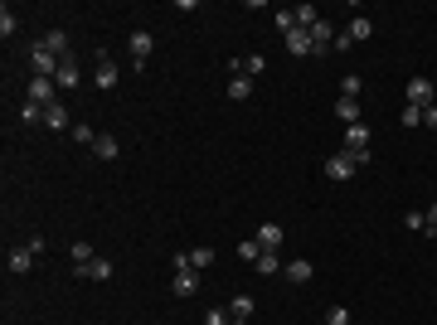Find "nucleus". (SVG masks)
Listing matches in <instances>:
<instances>
[{
	"label": "nucleus",
	"mask_w": 437,
	"mask_h": 325,
	"mask_svg": "<svg viewBox=\"0 0 437 325\" xmlns=\"http://www.w3.org/2000/svg\"><path fill=\"white\" fill-rule=\"evenodd\" d=\"M369 136H374V131H369L364 122L345 127V146H340V151H350V155H355V166H369Z\"/></svg>",
	"instance_id": "nucleus-1"
},
{
	"label": "nucleus",
	"mask_w": 437,
	"mask_h": 325,
	"mask_svg": "<svg viewBox=\"0 0 437 325\" xmlns=\"http://www.w3.org/2000/svg\"><path fill=\"white\" fill-rule=\"evenodd\" d=\"M59 64H64V59H59V53H49L44 39L29 49V68H34V78H53V73H59Z\"/></svg>",
	"instance_id": "nucleus-2"
},
{
	"label": "nucleus",
	"mask_w": 437,
	"mask_h": 325,
	"mask_svg": "<svg viewBox=\"0 0 437 325\" xmlns=\"http://www.w3.org/2000/svg\"><path fill=\"white\" fill-rule=\"evenodd\" d=\"M321 170H325V180H336V185H340V180H350V175L360 170V166H355V155H350V151H336V155L325 160Z\"/></svg>",
	"instance_id": "nucleus-3"
},
{
	"label": "nucleus",
	"mask_w": 437,
	"mask_h": 325,
	"mask_svg": "<svg viewBox=\"0 0 437 325\" xmlns=\"http://www.w3.org/2000/svg\"><path fill=\"white\" fill-rule=\"evenodd\" d=\"M117 78H122V68H117V59L112 53H97V68H92V83L107 92V88H117Z\"/></svg>",
	"instance_id": "nucleus-4"
},
{
	"label": "nucleus",
	"mask_w": 437,
	"mask_h": 325,
	"mask_svg": "<svg viewBox=\"0 0 437 325\" xmlns=\"http://www.w3.org/2000/svg\"><path fill=\"white\" fill-rule=\"evenodd\" d=\"M432 102H437V88H432V78H413V83H408V107H423V112H427Z\"/></svg>",
	"instance_id": "nucleus-5"
},
{
	"label": "nucleus",
	"mask_w": 437,
	"mask_h": 325,
	"mask_svg": "<svg viewBox=\"0 0 437 325\" xmlns=\"http://www.w3.org/2000/svg\"><path fill=\"white\" fill-rule=\"evenodd\" d=\"M53 92H59V83H53V78H29V92H25V102H39V107H49V102H53Z\"/></svg>",
	"instance_id": "nucleus-6"
},
{
	"label": "nucleus",
	"mask_w": 437,
	"mask_h": 325,
	"mask_svg": "<svg viewBox=\"0 0 437 325\" xmlns=\"http://www.w3.org/2000/svg\"><path fill=\"white\" fill-rule=\"evenodd\" d=\"M44 127H49V131H73L68 107H64V102H49V107H44Z\"/></svg>",
	"instance_id": "nucleus-7"
},
{
	"label": "nucleus",
	"mask_w": 437,
	"mask_h": 325,
	"mask_svg": "<svg viewBox=\"0 0 437 325\" xmlns=\"http://www.w3.org/2000/svg\"><path fill=\"white\" fill-rule=\"evenodd\" d=\"M151 49H155L151 29H136V34H132V64H136V68H146V59H151Z\"/></svg>",
	"instance_id": "nucleus-8"
},
{
	"label": "nucleus",
	"mask_w": 437,
	"mask_h": 325,
	"mask_svg": "<svg viewBox=\"0 0 437 325\" xmlns=\"http://www.w3.org/2000/svg\"><path fill=\"white\" fill-rule=\"evenodd\" d=\"M53 83H59V88H68V92H73V88L83 83V68H78V59H73V53H68V59L59 64V73H53Z\"/></svg>",
	"instance_id": "nucleus-9"
},
{
	"label": "nucleus",
	"mask_w": 437,
	"mask_h": 325,
	"mask_svg": "<svg viewBox=\"0 0 437 325\" xmlns=\"http://www.w3.org/2000/svg\"><path fill=\"white\" fill-rule=\"evenodd\" d=\"M171 291L175 296H195L199 291V272H195V267H180V272L171 277Z\"/></svg>",
	"instance_id": "nucleus-10"
},
{
	"label": "nucleus",
	"mask_w": 437,
	"mask_h": 325,
	"mask_svg": "<svg viewBox=\"0 0 437 325\" xmlns=\"http://www.w3.org/2000/svg\"><path fill=\"white\" fill-rule=\"evenodd\" d=\"M73 272H78L83 282H88V277H92V282H107V277H112V262H107V257H92L88 267H73Z\"/></svg>",
	"instance_id": "nucleus-11"
},
{
	"label": "nucleus",
	"mask_w": 437,
	"mask_h": 325,
	"mask_svg": "<svg viewBox=\"0 0 437 325\" xmlns=\"http://www.w3.org/2000/svg\"><path fill=\"white\" fill-rule=\"evenodd\" d=\"M229 68H234V73H243V78H258V73L267 68V59H262V53H243V59H234Z\"/></svg>",
	"instance_id": "nucleus-12"
},
{
	"label": "nucleus",
	"mask_w": 437,
	"mask_h": 325,
	"mask_svg": "<svg viewBox=\"0 0 437 325\" xmlns=\"http://www.w3.org/2000/svg\"><path fill=\"white\" fill-rule=\"evenodd\" d=\"M311 277H316V267H311L306 257H297V262H287V282H292V287H306Z\"/></svg>",
	"instance_id": "nucleus-13"
},
{
	"label": "nucleus",
	"mask_w": 437,
	"mask_h": 325,
	"mask_svg": "<svg viewBox=\"0 0 437 325\" xmlns=\"http://www.w3.org/2000/svg\"><path fill=\"white\" fill-rule=\"evenodd\" d=\"M5 267H10V277H25L29 267H34V252H29V248H15V252L5 257Z\"/></svg>",
	"instance_id": "nucleus-14"
},
{
	"label": "nucleus",
	"mask_w": 437,
	"mask_h": 325,
	"mask_svg": "<svg viewBox=\"0 0 437 325\" xmlns=\"http://www.w3.org/2000/svg\"><path fill=\"white\" fill-rule=\"evenodd\" d=\"M253 311H258V306H253V296H234V301H229L234 325H248V320H253Z\"/></svg>",
	"instance_id": "nucleus-15"
},
{
	"label": "nucleus",
	"mask_w": 437,
	"mask_h": 325,
	"mask_svg": "<svg viewBox=\"0 0 437 325\" xmlns=\"http://www.w3.org/2000/svg\"><path fill=\"white\" fill-rule=\"evenodd\" d=\"M258 243H262L267 252H277V248H282V224H262V229H258Z\"/></svg>",
	"instance_id": "nucleus-16"
},
{
	"label": "nucleus",
	"mask_w": 437,
	"mask_h": 325,
	"mask_svg": "<svg viewBox=\"0 0 437 325\" xmlns=\"http://www.w3.org/2000/svg\"><path fill=\"white\" fill-rule=\"evenodd\" d=\"M92 151H97V160H117V136H107V131H97V141H92Z\"/></svg>",
	"instance_id": "nucleus-17"
},
{
	"label": "nucleus",
	"mask_w": 437,
	"mask_h": 325,
	"mask_svg": "<svg viewBox=\"0 0 437 325\" xmlns=\"http://www.w3.org/2000/svg\"><path fill=\"white\" fill-rule=\"evenodd\" d=\"M287 49L297 53V59H311V34H306V29H292V34H287Z\"/></svg>",
	"instance_id": "nucleus-18"
},
{
	"label": "nucleus",
	"mask_w": 437,
	"mask_h": 325,
	"mask_svg": "<svg viewBox=\"0 0 437 325\" xmlns=\"http://www.w3.org/2000/svg\"><path fill=\"white\" fill-rule=\"evenodd\" d=\"M292 15H297V29H316V25H321V20H325V15H321V10H316V5H297V10H292Z\"/></svg>",
	"instance_id": "nucleus-19"
},
{
	"label": "nucleus",
	"mask_w": 437,
	"mask_h": 325,
	"mask_svg": "<svg viewBox=\"0 0 437 325\" xmlns=\"http://www.w3.org/2000/svg\"><path fill=\"white\" fill-rule=\"evenodd\" d=\"M229 97H234V102H248V97H253V78L234 73V78H229Z\"/></svg>",
	"instance_id": "nucleus-20"
},
{
	"label": "nucleus",
	"mask_w": 437,
	"mask_h": 325,
	"mask_svg": "<svg viewBox=\"0 0 437 325\" xmlns=\"http://www.w3.org/2000/svg\"><path fill=\"white\" fill-rule=\"evenodd\" d=\"M336 117H340L345 127H355V122H360V102H355V97H340V102H336Z\"/></svg>",
	"instance_id": "nucleus-21"
},
{
	"label": "nucleus",
	"mask_w": 437,
	"mask_h": 325,
	"mask_svg": "<svg viewBox=\"0 0 437 325\" xmlns=\"http://www.w3.org/2000/svg\"><path fill=\"white\" fill-rule=\"evenodd\" d=\"M253 267H258V277H277V272H282V257H277V252H262Z\"/></svg>",
	"instance_id": "nucleus-22"
},
{
	"label": "nucleus",
	"mask_w": 437,
	"mask_h": 325,
	"mask_svg": "<svg viewBox=\"0 0 437 325\" xmlns=\"http://www.w3.org/2000/svg\"><path fill=\"white\" fill-rule=\"evenodd\" d=\"M44 44H49V53L68 59V34H64V29H49V34H44Z\"/></svg>",
	"instance_id": "nucleus-23"
},
{
	"label": "nucleus",
	"mask_w": 437,
	"mask_h": 325,
	"mask_svg": "<svg viewBox=\"0 0 437 325\" xmlns=\"http://www.w3.org/2000/svg\"><path fill=\"white\" fill-rule=\"evenodd\" d=\"M345 34H350V39H355V44H360V39H369V34H374V20H364V15H355V20H350V29H345Z\"/></svg>",
	"instance_id": "nucleus-24"
},
{
	"label": "nucleus",
	"mask_w": 437,
	"mask_h": 325,
	"mask_svg": "<svg viewBox=\"0 0 437 325\" xmlns=\"http://www.w3.org/2000/svg\"><path fill=\"white\" fill-rule=\"evenodd\" d=\"M190 267H195V272L214 267V248H190Z\"/></svg>",
	"instance_id": "nucleus-25"
},
{
	"label": "nucleus",
	"mask_w": 437,
	"mask_h": 325,
	"mask_svg": "<svg viewBox=\"0 0 437 325\" xmlns=\"http://www.w3.org/2000/svg\"><path fill=\"white\" fill-rule=\"evenodd\" d=\"M360 92H364L360 73H345V78H340V97H355V102H360Z\"/></svg>",
	"instance_id": "nucleus-26"
},
{
	"label": "nucleus",
	"mask_w": 437,
	"mask_h": 325,
	"mask_svg": "<svg viewBox=\"0 0 437 325\" xmlns=\"http://www.w3.org/2000/svg\"><path fill=\"white\" fill-rule=\"evenodd\" d=\"M262 252H267V248H262L258 238H243V243H238V257H243V262H258Z\"/></svg>",
	"instance_id": "nucleus-27"
},
{
	"label": "nucleus",
	"mask_w": 437,
	"mask_h": 325,
	"mask_svg": "<svg viewBox=\"0 0 437 325\" xmlns=\"http://www.w3.org/2000/svg\"><path fill=\"white\" fill-rule=\"evenodd\" d=\"M272 25H277V34L287 39V34L297 29V15H292V10H277V15H272Z\"/></svg>",
	"instance_id": "nucleus-28"
},
{
	"label": "nucleus",
	"mask_w": 437,
	"mask_h": 325,
	"mask_svg": "<svg viewBox=\"0 0 437 325\" xmlns=\"http://www.w3.org/2000/svg\"><path fill=\"white\" fill-rule=\"evenodd\" d=\"M68 252H73V267H88V262H92V257H97V252H92V248H88V243H73V248H68Z\"/></svg>",
	"instance_id": "nucleus-29"
},
{
	"label": "nucleus",
	"mask_w": 437,
	"mask_h": 325,
	"mask_svg": "<svg viewBox=\"0 0 437 325\" xmlns=\"http://www.w3.org/2000/svg\"><path fill=\"white\" fill-rule=\"evenodd\" d=\"M204 325H234V315H229V306H214V311L204 315Z\"/></svg>",
	"instance_id": "nucleus-30"
},
{
	"label": "nucleus",
	"mask_w": 437,
	"mask_h": 325,
	"mask_svg": "<svg viewBox=\"0 0 437 325\" xmlns=\"http://www.w3.org/2000/svg\"><path fill=\"white\" fill-rule=\"evenodd\" d=\"M68 136H73V141H78V146H92V141H97V131H92V127H88V122H83V127H73V131H68Z\"/></svg>",
	"instance_id": "nucleus-31"
},
{
	"label": "nucleus",
	"mask_w": 437,
	"mask_h": 325,
	"mask_svg": "<svg viewBox=\"0 0 437 325\" xmlns=\"http://www.w3.org/2000/svg\"><path fill=\"white\" fill-rule=\"evenodd\" d=\"M20 122H44V107H39V102H25V107H20Z\"/></svg>",
	"instance_id": "nucleus-32"
},
{
	"label": "nucleus",
	"mask_w": 437,
	"mask_h": 325,
	"mask_svg": "<svg viewBox=\"0 0 437 325\" xmlns=\"http://www.w3.org/2000/svg\"><path fill=\"white\" fill-rule=\"evenodd\" d=\"M403 224H408L413 233H423V229H427V219H423V209H408V213H403Z\"/></svg>",
	"instance_id": "nucleus-33"
},
{
	"label": "nucleus",
	"mask_w": 437,
	"mask_h": 325,
	"mask_svg": "<svg viewBox=\"0 0 437 325\" xmlns=\"http://www.w3.org/2000/svg\"><path fill=\"white\" fill-rule=\"evenodd\" d=\"M325 325H350V311L345 306H331V311H325Z\"/></svg>",
	"instance_id": "nucleus-34"
},
{
	"label": "nucleus",
	"mask_w": 437,
	"mask_h": 325,
	"mask_svg": "<svg viewBox=\"0 0 437 325\" xmlns=\"http://www.w3.org/2000/svg\"><path fill=\"white\" fill-rule=\"evenodd\" d=\"M15 25H20V20H15V15H10V5H5V10H0V34L10 39V34H15Z\"/></svg>",
	"instance_id": "nucleus-35"
},
{
	"label": "nucleus",
	"mask_w": 437,
	"mask_h": 325,
	"mask_svg": "<svg viewBox=\"0 0 437 325\" xmlns=\"http://www.w3.org/2000/svg\"><path fill=\"white\" fill-rule=\"evenodd\" d=\"M403 127H423V107H403Z\"/></svg>",
	"instance_id": "nucleus-36"
},
{
	"label": "nucleus",
	"mask_w": 437,
	"mask_h": 325,
	"mask_svg": "<svg viewBox=\"0 0 437 325\" xmlns=\"http://www.w3.org/2000/svg\"><path fill=\"white\" fill-rule=\"evenodd\" d=\"M423 219H427V229H423V233H437V204H427V209H423Z\"/></svg>",
	"instance_id": "nucleus-37"
},
{
	"label": "nucleus",
	"mask_w": 437,
	"mask_h": 325,
	"mask_svg": "<svg viewBox=\"0 0 437 325\" xmlns=\"http://www.w3.org/2000/svg\"><path fill=\"white\" fill-rule=\"evenodd\" d=\"M423 127H432V131H437V102H432L427 112H423Z\"/></svg>",
	"instance_id": "nucleus-38"
}]
</instances>
